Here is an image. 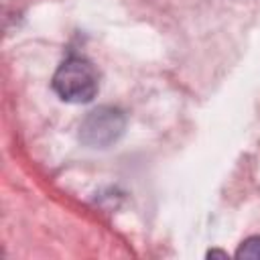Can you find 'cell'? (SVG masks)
Instances as JSON below:
<instances>
[{
	"mask_svg": "<svg viewBox=\"0 0 260 260\" xmlns=\"http://www.w3.org/2000/svg\"><path fill=\"white\" fill-rule=\"evenodd\" d=\"M98 87V71L85 57L73 55L65 59L53 75V89L63 102L87 104L95 98Z\"/></svg>",
	"mask_w": 260,
	"mask_h": 260,
	"instance_id": "cell-1",
	"label": "cell"
},
{
	"mask_svg": "<svg viewBox=\"0 0 260 260\" xmlns=\"http://www.w3.org/2000/svg\"><path fill=\"white\" fill-rule=\"evenodd\" d=\"M79 136L89 146H108L118 140L124 130V114L116 108L104 106L85 116L79 128Z\"/></svg>",
	"mask_w": 260,
	"mask_h": 260,
	"instance_id": "cell-2",
	"label": "cell"
},
{
	"mask_svg": "<svg viewBox=\"0 0 260 260\" xmlns=\"http://www.w3.org/2000/svg\"><path fill=\"white\" fill-rule=\"evenodd\" d=\"M236 258H250V260H260V236H252L244 240L236 252Z\"/></svg>",
	"mask_w": 260,
	"mask_h": 260,
	"instance_id": "cell-3",
	"label": "cell"
},
{
	"mask_svg": "<svg viewBox=\"0 0 260 260\" xmlns=\"http://www.w3.org/2000/svg\"><path fill=\"white\" fill-rule=\"evenodd\" d=\"M207 256H209V258H213V256H219V258H228V254H225V252H219V250H211Z\"/></svg>",
	"mask_w": 260,
	"mask_h": 260,
	"instance_id": "cell-4",
	"label": "cell"
}]
</instances>
